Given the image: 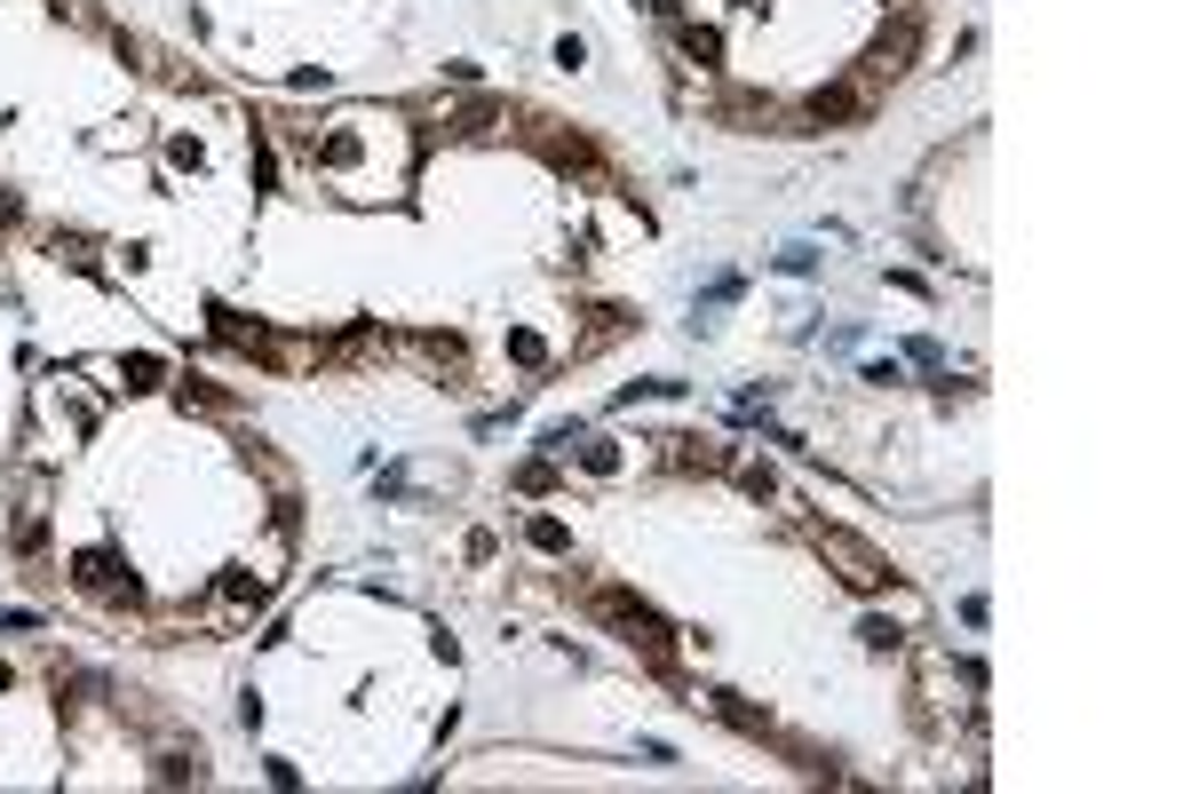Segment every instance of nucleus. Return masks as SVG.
<instances>
[{"mask_svg": "<svg viewBox=\"0 0 1191 794\" xmlns=\"http://www.w3.org/2000/svg\"><path fill=\"white\" fill-rule=\"evenodd\" d=\"M810 548H819L827 565L842 572V588H858V596L890 588V556H881L874 541H858V533H850V524H810Z\"/></svg>", "mask_w": 1191, "mask_h": 794, "instance_id": "obj_1", "label": "nucleus"}, {"mask_svg": "<svg viewBox=\"0 0 1191 794\" xmlns=\"http://www.w3.org/2000/svg\"><path fill=\"white\" fill-rule=\"evenodd\" d=\"M596 612H604V627H611V636H620V644H636L643 659H660V668L675 659V636H667V620H660L652 604H643V596H628V588H604V596H596Z\"/></svg>", "mask_w": 1191, "mask_h": 794, "instance_id": "obj_2", "label": "nucleus"}, {"mask_svg": "<svg viewBox=\"0 0 1191 794\" xmlns=\"http://www.w3.org/2000/svg\"><path fill=\"white\" fill-rule=\"evenodd\" d=\"M913 56H922V16L906 9V16L866 48V72H874V80H898V72H913Z\"/></svg>", "mask_w": 1191, "mask_h": 794, "instance_id": "obj_3", "label": "nucleus"}, {"mask_svg": "<svg viewBox=\"0 0 1191 794\" xmlns=\"http://www.w3.org/2000/svg\"><path fill=\"white\" fill-rule=\"evenodd\" d=\"M72 580H80L88 596H135V580H127V565H120L112 548H80V556H72Z\"/></svg>", "mask_w": 1191, "mask_h": 794, "instance_id": "obj_4", "label": "nucleus"}, {"mask_svg": "<svg viewBox=\"0 0 1191 794\" xmlns=\"http://www.w3.org/2000/svg\"><path fill=\"white\" fill-rule=\"evenodd\" d=\"M858 112H866V88H850V80L810 88V104H802V120H810V127H842V120H858Z\"/></svg>", "mask_w": 1191, "mask_h": 794, "instance_id": "obj_5", "label": "nucleus"}, {"mask_svg": "<svg viewBox=\"0 0 1191 794\" xmlns=\"http://www.w3.org/2000/svg\"><path fill=\"white\" fill-rule=\"evenodd\" d=\"M493 120H501V95H469V104H453V112H446V127H453V136H493Z\"/></svg>", "mask_w": 1191, "mask_h": 794, "instance_id": "obj_6", "label": "nucleus"}, {"mask_svg": "<svg viewBox=\"0 0 1191 794\" xmlns=\"http://www.w3.org/2000/svg\"><path fill=\"white\" fill-rule=\"evenodd\" d=\"M151 779L159 786H199V779H207V755H199V747H167Z\"/></svg>", "mask_w": 1191, "mask_h": 794, "instance_id": "obj_7", "label": "nucleus"}, {"mask_svg": "<svg viewBox=\"0 0 1191 794\" xmlns=\"http://www.w3.org/2000/svg\"><path fill=\"white\" fill-rule=\"evenodd\" d=\"M207 318H215V334H223L231 350H255V358H270V334H262V326H247V318H238V310H223V303H215Z\"/></svg>", "mask_w": 1191, "mask_h": 794, "instance_id": "obj_8", "label": "nucleus"}, {"mask_svg": "<svg viewBox=\"0 0 1191 794\" xmlns=\"http://www.w3.org/2000/svg\"><path fill=\"white\" fill-rule=\"evenodd\" d=\"M667 445H675L667 453L675 469H731V445H707V438H667Z\"/></svg>", "mask_w": 1191, "mask_h": 794, "instance_id": "obj_9", "label": "nucleus"}, {"mask_svg": "<svg viewBox=\"0 0 1191 794\" xmlns=\"http://www.w3.org/2000/svg\"><path fill=\"white\" fill-rule=\"evenodd\" d=\"M223 596H231L238 612H262V604H270V580H262V572H223Z\"/></svg>", "mask_w": 1191, "mask_h": 794, "instance_id": "obj_10", "label": "nucleus"}, {"mask_svg": "<svg viewBox=\"0 0 1191 794\" xmlns=\"http://www.w3.org/2000/svg\"><path fill=\"white\" fill-rule=\"evenodd\" d=\"M525 541H532L540 556H572V533H564L557 517H532V524H525Z\"/></svg>", "mask_w": 1191, "mask_h": 794, "instance_id": "obj_11", "label": "nucleus"}, {"mask_svg": "<svg viewBox=\"0 0 1191 794\" xmlns=\"http://www.w3.org/2000/svg\"><path fill=\"white\" fill-rule=\"evenodd\" d=\"M358 159H366V144L350 136V127H342V136H326V144H318V168H358Z\"/></svg>", "mask_w": 1191, "mask_h": 794, "instance_id": "obj_12", "label": "nucleus"}, {"mask_svg": "<svg viewBox=\"0 0 1191 794\" xmlns=\"http://www.w3.org/2000/svg\"><path fill=\"white\" fill-rule=\"evenodd\" d=\"M56 262H72V271H95V239H80V230H56Z\"/></svg>", "mask_w": 1191, "mask_h": 794, "instance_id": "obj_13", "label": "nucleus"}, {"mask_svg": "<svg viewBox=\"0 0 1191 794\" xmlns=\"http://www.w3.org/2000/svg\"><path fill=\"white\" fill-rule=\"evenodd\" d=\"M684 56L715 64V56H723V32H715V24H684Z\"/></svg>", "mask_w": 1191, "mask_h": 794, "instance_id": "obj_14", "label": "nucleus"}, {"mask_svg": "<svg viewBox=\"0 0 1191 794\" xmlns=\"http://www.w3.org/2000/svg\"><path fill=\"white\" fill-rule=\"evenodd\" d=\"M581 469H588V477H611V469H620V445H604V438H581Z\"/></svg>", "mask_w": 1191, "mask_h": 794, "instance_id": "obj_15", "label": "nucleus"}, {"mask_svg": "<svg viewBox=\"0 0 1191 794\" xmlns=\"http://www.w3.org/2000/svg\"><path fill=\"white\" fill-rule=\"evenodd\" d=\"M739 485L755 492V501H771V492H778V469H771V461H746V469H739Z\"/></svg>", "mask_w": 1191, "mask_h": 794, "instance_id": "obj_16", "label": "nucleus"}, {"mask_svg": "<svg viewBox=\"0 0 1191 794\" xmlns=\"http://www.w3.org/2000/svg\"><path fill=\"white\" fill-rule=\"evenodd\" d=\"M508 358H517V366H549V342L540 334H508Z\"/></svg>", "mask_w": 1191, "mask_h": 794, "instance_id": "obj_17", "label": "nucleus"}, {"mask_svg": "<svg viewBox=\"0 0 1191 794\" xmlns=\"http://www.w3.org/2000/svg\"><path fill=\"white\" fill-rule=\"evenodd\" d=\"M549 159H557V168H596V144L572 136V144H549Z\"/></svg>", "mask_w": 1191, "mask_h": 794, "instance_id": "obj_18", "label": "nucleus"}, {"mask_svg": "<svg viewBox=\"0 0 1191 794\" xmlns=\"http://www.w3.org/2000/svg\"><path fill=\"white\" fill-rule=\"evenodd\" d=\"M159 382H167L159 358H127V389H159Z\"/></svg>", "mask_w": 1191, "mask_h": 794, "instance_id": "obj_19", "label": "nucleus"}, {"mask_svg": "<svg viewBox=\"0 0 1191 794\" xmlns=\"http://www.w3.org/2000/svg\"><path fill=\"white\" fill-rule=\"evenodd\" d=\"M508 485H517V492H549V485H557V469H549V461H525V469L508 477Z\"/></svg>", "mask_w": 1191, "mask_h": 794, "instance_id": "obj_20", "label": "nucleus"}, {"mask_svg": "<svg viewBox=\"0 0 1191 794\" xmlns=\"http://www.w3.org/2000/svg\"><path fill=\"white\" fill-rule=\"evenodd\" d=\"M557 64H564V72H581V64H588V41H581V32H564V41H557Z\"/></svg>", "mask_w": 1191, "mask_h": 794, "instance_id": "obj_21", "label": "nucleus"}, {"mask_svg": "<svg viewBox=\"0 0 1191 794\" xmlns=\"http://www.w3.org/2000/svg\"><path fill=\"white\" fill-rule=\"evenodd\" d=\"M581 438H588L581 421H557V429H549V438H540V445H549V453H572V445H581Z\"/></svg>", "mask_w": 1191, "mask_h": 794, "instance_id": "obj_22", "label": "nucleus"}, {"mask_svg": "<svg viewBox=\"0 0 1191 794\" xmlns=\"http://www.w3.org/2000/svg\"><path fill=\"white\" fill-rule=\"evenodd\" d=\"M858 636H866V651H898V627H890V620H866Z\"/></svg>", "mask_w": 1191, "mask_h": 794, "instance_id": "obj_23", "label": "nucleus"}, {"mask_svg": "<svg viewBox=\"0 0 1191 794\" xmlns=\"http://www.w3.org/2000/svg\"><path fill=\"white\" fill-rule=\"evenodd\" d=\"M731 120H746V127H771V95H763V104H755V95H739V104H731Z\"/></svg>", "mask_w": 1191, "mask_h": 794, "instance_id": "obj_24", "label": "nucleus"}, {"mask_svg": "<svg viewBox=\"0 0 1191 794\" xmlns=\"http://www.w3.org/2000/svg\"><path fill=\"white\" fill-rule=\"evenodd\" d=\"M810 262H819L810 247H787V254H778V271H787V279H810Z\"/></svg>", "mask_w": 1191, "mask_h": 794, "instance_id": "obj_25", "label": "nucleus"}, {"mask_svg": "<svg viewBox=\"0 0 1191 794\" xmlns=\"http://www.w3.org/2000/svg\"><path fill=\"white\" fill-rule=\"evenodd\" d=\"M906 358H913V366H930V374H945V350L937 342H906Z\"/></svg>", "mask_w": 1191, "mask_h": 794, "instance_id": "obj_26", "label": "nucleus"}, {"mask_svg": "<svg viewBox=\"0 0 1191 794\" xmlns=\"http://www.w3.org/2000/svg\"><path fill=\"white\" fill-rule=\"evenodd\" d=\"M16 215H24V198H16V191H0V223H16Z\"/></svg>", "mask_w": 1191, "mask_h": 794, "instance_id": "obj_27", "label": "nucleus"}, {"mask_svg": "<svg viewBox=\"0 0 1191 794\" xmlns=\"http://www.w3.org/2000/svg\"><path fill=\"white\" fill-rule=\"evenodd\" d=\"M652 9H660V16H675V9H684V0H652Z\"/></svg>", "mask_w": 1191, "mask_h": 794, "instance_id": "obj_28", "label": "nucleus"}]
</instances>
